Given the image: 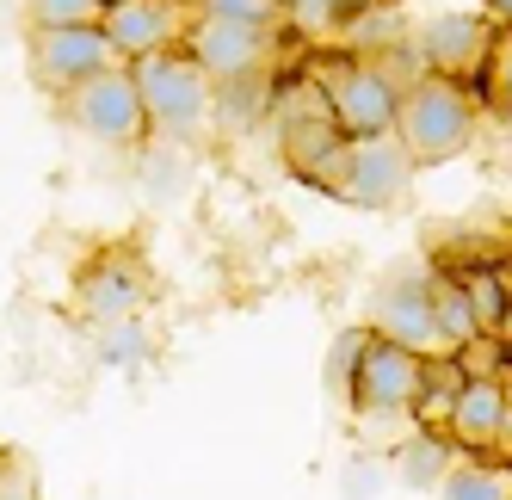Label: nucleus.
I'll list each match as a JSON object with an SVG mask.
<instances>
[{
	"label": "nucleus",
	"mask_w": 512,
	"mask_h": 500,
	"mask_svg": "<svg viewBox=\"0 0 512 500\" xmlns=\"http://www.w3.org/2000/svg\"><path fill=\"white\" fill-rule=\"evenodd\" d=\"M266 112H272V81H266V75L216 87V124H223L229 136H235V130H253V124H260Z\"/></svg>",
	"instance_id": "nucleus-19"
},
{
	"label": "nucleus",
	"mask_w": 512,
	"mask_h": 500,
	"mask_svg": "<svg viewBox=\"0 0 512 500\" xmlns=\"http://www.w3.org/2000/svg\"><path fill=\"white\" fill-rule=\"evenodd\" d=\"M192 19L247 25V31H284V25H290V7H284V0H198Z\"/></svg>",
	"instance_id": "nucleus-20"
},
{
	"label": "nucleus",
	"mask_w": 512,
	"mask_h": 500,
	"mask_svg": "<svg viewBox=\"0 0 512 500\" xmlns=\"http://www.w3.org/2000/svg\"><path fill=\"white\" fill-rule=\"evenodd\" d=\"M420 377H426V359L395 340H377L364 346L358 359V377H352V396L346 408L364 414V420H389V414H414V396H420Z\"/></svg>",
	"instance_id": "nucleus-5"
},
{
	"label": "nucleus",
	"mask_w": 512,
	"mask_h": 500,
	"mask_svg": "<svg viewBox=\"0 0 512 500\" xmlns=\"http://www.w3.org/2000/svg\"><path fill=\"white\" fill-rule=\"evenodd\" d=\"M438 500H512V470L506 463L463 457V463H451V476L438 482Z\"/></svg>",
	"instance_id": "nucleus-17"
},
{
	"label": "nucleus",
	"mask_w": 512,
	"mask_h": 500,
	"mask_svg": "<svg viewBox=\"0 0 512 500\" xmlns=\"http://www.w3.org/2000/svg\"><path fill=\"white\" fill-rule=\"evenodd\" d=\"M506 445H512V408H506V439H500V451H506Z\"/></svg>",
	"instance_id": "nucleus-28"
},
{
	"label": "nucleus",
	"mask_w": 512,
	"mask_h": 500,
	"mask_svg": "<svg viewBox=\"0 0 512 500\" xmlns=\"http://www.w3.org/2000/svg\"><path fill=\"white\" fill-rule=\"evenodd\" d=\"M488 99H494L500 124L512 130V31H500V38H494V56H488Z\"/></svg>",
	"instance_id": "nucleus-24"
},
{
	"label": "nucleus",
	"mask_w": 512,
	"mask_h": 500,
	"mask_svg": "<svg viewBox=\"0 0 512 500\" xmlns=\"http://www.w3.org/2000/svg\"><path fill=\"white\" fill-rule=\"evenodd\" d=\"M149 291H155V272L136 254H99L75 284V309H81V321H93V328H118V321L142 315Z\"/></svg>",
	"instance_id": "nucleus-11"
},
{
	"label": "nucleus",
	"mask_w": 512,
	"mask_h": 500,
	"mask_svg": "<svg viewBox=\"0 0 512 500\" xmlns=\"http://www.w3.org/2000/svg\"><path fill=\"white\" fill-rule=\"evenodd\" d=\"M451 463H457L451 433H420V426H414V439L395 451V482H401V488H432V494H438V482L451 476Z\"/></svg>",
	"instance_id": "nucleus-16"
},
{
	"label": "nucleus",
	"mask_w": 512,
	"mask_h": 500,
	"mask_svg": "<svg viewBox=\"0 0 512 500\" xmlns=\"http://www.w3.org/2000/svg\"><path fill=\"white\" fill-rule=\"evenodd\" d=\"M105 0H31V31H68V25H99Z\"/></svg>",
	"instance_id": "nucleus-22"
},
{
	"label": "nucleus",
	"mask_w": 512,
	"mask_h": 500,
	"mask_svg": "<svg viewBox=\"0 0 512 500\" xmlns=\"http://www.w3.org/2000/svg\"><path fill=\"white\" fill-rule=\"evenodd\" d=\"M0 500H44L38 494V476L19 470V463H0Z\"/></svg>",
	"instance_id": "nucleus-25"
},
{
	"label": "nucleus",
	"mask_w": 512,
	"mask_h": 500,
	"mask_svg": "<svg viewBox=\"0 0 512 500\" xmlns=\"http://www.w3.org/2000/svg\"><path fill=\"white\" fill-rule=\"evenodd\" d=\"M451 272V266H445ZM457 284H463V297H469V309H475V321H482V334L494 340V328H500V315H506V303H512V284L494 272V266H457L451 272Z\"/></svg>",
	"instance_id": "nucleus-18"
},
{
	"label": "nucleus",
	"mask_w": 512,
	"mask_h": 500,
	"mask_svg": "<svg viewBox=\"0 0 512 500\" xmlns=\"http://www.w3.org/2000/svg\"><path fill=\"white\" fill-rule=\"evenodd\" d=\"M414 56H420V75H445L463 87L469 75H488L494 25L482 13H438L414 31Z\"/></svg>",
	"instance_id": "nucleus-8"
},
{
	"label": "nucleus",
	"mask_w": 512,
	"mask_h": 500,
	"mask_svg": "<svg viewBox=\"0 0 512 500\" xmlns=\"http://www.w3.org/2000/svg\"><path fill=\"white\" fill-rule=\"evenodd\" d=\"M0 463H7V457H0Z\"/></svg>",
	"instance_id": "nucleus-30"
},
{
	"label": "nucleus",
	"mask_w": 512,
	"mask_h": 500,
	"mask_svg": "<svg viewBox=\"0 0 512 500\" xmlns=\"http://www.w3.org/2000/svg\"><path fill=\"white\" fill-rule=\"evenodd\" d=\"M482 7H488V25L512 31V0H482Z\"/></svg>",
	"instance_id": "nucleus-26"
},
{
	"label": "nucleus",
	"mask_w": 512,
	"mask_h": 500,
	"mask_svg": "<svg viewBox=\"0 0 512 500\" xmlns=\"http://www.w3.org/2000/svg\"><path fill=\"white\" fill-rule=\"evenodd\" d=\"M494 346H506V352H512V303H506V315H500V328H494Z\"/></svg>",
	"instance_id": "nucleus-27"
},
{
	"label": "nucleus",
	"mask_w": 512,
	"mask_h": 500,
	"mask_svg": "<svg viewBox=\"0 0 512 500\" xmlns=\"http://www.w3.org/2000/svg\"><path fill=\"white\" fill-rule=\"evenodd\" d=\"M186 50L210 87H229V81H253V75H266L272 56H278V31H247V25H216V19H192L186 31Z\"/></svg>",
	"instance_id": "nucleus-9"
},
{
	"label": "nucleus",
	"mask_w": 512,
	"mask_h": 500,
	"mask_svg": "<svg viewBox=\"0 0 512 500\" xmlns=\"http://www.w3.org/2000/svg\"><path fill=\"white\" fill-rule=\"evenodd\" d=\"M506 408H512V389L500 377H469L463 396H457V414H451V445L457 451H500L506 439Z\"/></svg>",
	"instance_id": "nucleus-13"
},
{
	"label": "nucleus",
	"mask_w": 512,
	"mask_h": 500,
	"mask_svg": "<svg viewBox=\"0 0 512 500\" xmlns=\"http://www.w3.org/2000/svg\"><path fill=\"white\" fill-rule=\"evenodd\" d=\"M327 99V112H334L340 136L346 142H364V136H389L395 130V112H401V81L383 75L377 62H340V68H321V75H309Z\"/></svg>",
	"instance_id": "nucleus-3"
},
{
	"label": "nucleus",
	"mask_w": 512,
	"mask_h": 500,
	"mask_svg": "<svg viewBox=\"0 0 512 500\" xmlns=\"http://www.w3.org/2000/svg\"><path fill=\"white\" fill-rule=\"evenodd\" d=\"M25 56H31V81H38L44 93H56V99H68L75 87H87V81H99V75H112V68H130V62L112 50V38H105L99 25L31 31Z\"/></svg>",
	"instance_id": "nucleus-4"
},
{
	"label": "nucleus",
	"mask_w": 512,
	"mask_h": 500,
	"mask_svg": "<svg viewBox=\"0 0 512 500\" xmlns=\"http://www.w3.org/2000/svg\"><path fill=\"white\" fill-rule=\"evenodd\" d=\"M130 81L142 93L149 130H161L173 142H192L198 130L216 124V87H210V75L186 50H155V56L130 62Z\"/></svg>",
	"instance_id": "nucleus-2"
},
{
	"label": "nucleus",
	"mask_w": 512,
	"mask_h": 500,
	"mask_svg": "<svg viewBox=\"0 0 512 500\" xmlns=\"http://www.w3.org/2000/svg\"><path fill=\"white\" fill-rule=\"evenodd\" d=\"M364 346H371V328H346L334 334V346H327V389H346L352 396V377H358V359H364Z\"/></svg>",
	"instance_id": "nucleus-21"
},
{
	"label": "nucleus",
	"mask_w": 512,
	"mask_h": 500,
	"mask_svg": "<svg viewBox=\"0 0 512 500\" xmlns=\"http://www.w3.org/2000/svg\"><path fill=\"white\" fill-rule=\"evenodd\" d=\"M93 346L105 365H136V359H149V328L142 321H118V328H99Z\"/></svg>",
	"instance_id": "nucleus-23"
},
{
	"label": "nucleus",
	"mask_w": 512,
	"mask_h": 500,
	"mask_svg": "<svg viewBox=\"0 0 512 500\" xmlns=\"http://www.w3.org/2000/svg\"><path fill=\"white\" fill-rule=\"evenodd\" d=\"M179 7H198V0H179Z\"/></svg>",
	"instance_id": "nucleus-29"
},
{
	"label": "nucleus",
	"mask_w": 512,
	"mask_h": 500,
	"mask_svg": "<svg viewBox=\"0 0 512 500\" xmlns=\"http://www.w3.org/2000/svg\"><path fill=\"white\" fill-rule=\"evenodd\" d=\"M469 383V365L451 359V352H438V359H426V377H420V396H414V426L420 433H445L451 414H457V396Z\"/></svg>",
	"instance_id": "nucleus-15"
},
{
	"label": "nucleus",
	"mask_w": 512,
	"mask_h": 500,
	"mask_svg": "<svg viewBox=\"0 0 512 500\" xmlns=\"http://www.w3.org/2000/svg\"><path fill=\"white\" fill-rule=\"evenodd\" d=\"M377 340H395L420 352V359H438V328H432V272H401L383 278L371 291V321H364Z\"/></svg>",
	"instance_id": "nucleus-10"
},
{
	"label": "nucleus",
	"mask_w": 512,
	"mask_h": 500,
	"mask_svg": "<svg viewBox=\"0 0 512 500\" xmlns=\"http://www.w3.org/2000/svg\"><path fill=\"white\" fill-rule=\"evenodd\" d=\"M414 161H408V149L395 142V130L389 136H364V142H346V173H340V204H352V210H395L401 198H408V186H414Z\"/></svg>",
	"instance_id": "nucleus-7"
},
{
	"label": "nucleus",
	"mask_w": 512,
	"mask_h": 500,
	"mask_svg": "<svg viewBox=\"0 0 512 500\" xmlns=\"http://www.w3.org/2000/svg\"><path fill=\"white\" fill-rule=\"evenodd\" d=\"M395 142L408 149L414 167H438V161H457L469 142H475V93L445 81V75H420L401 93V112H395Z\"/></svg>",
	"instance_id": "nucleus-1"
},
{
	"label": "nucleus",
	"mask_w": 512,
	"mask_h": 500,
	"mask_svg": "<svg viewBox=\"0 0 512 500\" xmlns=\"http://www.w3.org/2000/svg\"><path fill=\"white\" fill-rule=\"evenodd\" d=\"M99 31L112 38V50L124 62H142L155 50H179V44H186L192 13L179 7V0H105Z\"/></svg>",
	"instance_id": "nucleus-12"
},
{
	"label": "nucleus",
	"mask_w": 512,
	"mask_h": 500,
	"mask_svg": "<svg viewBox=\"0 0 512 500\" xmlns=\"http://www.w3.org/2000/svg\"><path fill=\"white\" fill-rule=\"evenodd\" d=\"M432 328H438V352H451V359H463V352H475L488 340L469 297H463V284L445 266H432Z\"/></svg>",
	"instance_id": "nucleus-14"
},
{
	"label": "nucleus",
	"mask_w": 512,
	"mask_h": 500,
	"mask_svg": "<svg viewBox=\"0 0 512 500\" xmlns=\"http://www.w3.org/2000/svg\"><path fill=\"white\" fill-rule=\"evenodd\" d=\"M62 105H68V118H75V130L105 142V149H130V142L149 136V112H142V93L130 81V68H112V75L75 87Z\"/></svg>",
	"instance_id": "nucleus-6"
}]
</instances>
